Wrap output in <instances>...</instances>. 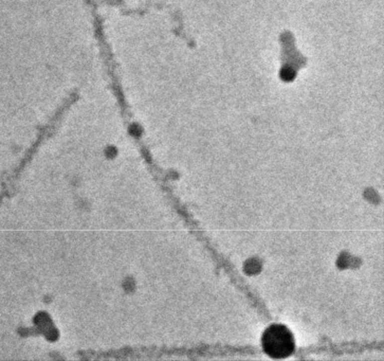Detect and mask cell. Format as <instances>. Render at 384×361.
<instances>
[{
	"label": "cell",
	"mask_w": 384,
	"mask_h": 361,
	"mask_svg": "<svg viewBox=\"0 0 384 361\" xmlns=\"http://www.w3.org/2000/svg\"><path fill=\"white\" fill-rule=\"evenodd\" d=\"M265 353L272 358H285L293 353L294 341L291 333L283 325H272L265 332L263 339Z\"/></svg>",
	"instance_id": "6da1fadb"
}]
</instances>
